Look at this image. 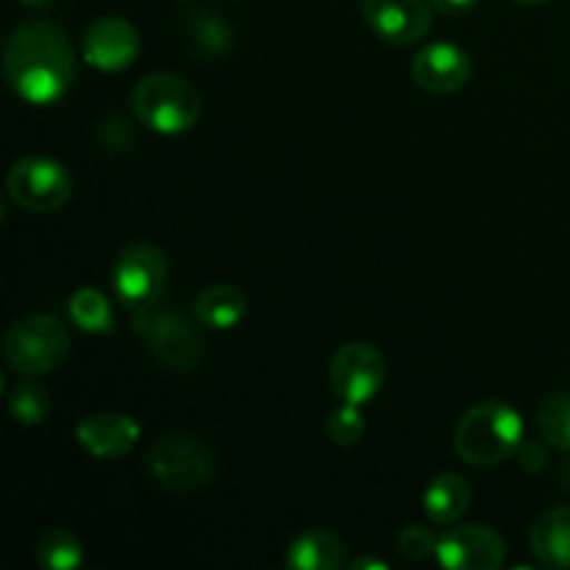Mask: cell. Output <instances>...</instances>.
Wrapping results in <instances>:
<instances>
[{"label": "cell", "instance_id": "cell-1", "mask_svg": "<svg viewBox=\"0 0 570 570\" xmlns=\"http://www.w3.org/2000/svg\"><path fill=\"white\" fill-rule=\"evenodd\" d=\"M3 70L11 89L31 106H50L76 78L70 39L53 22L31 20L14 28L3 50Z\"/></svg>", "mask_w": 570, "mask_h": 570}, {"label": "cell", "instance_id": "cell-2", "mask_svg": "<svg viewBox=\"0 0 570 570\" xmlns=\"http://www.w3.org/2000/svg\"><path fill=\"white\" fill-rule=\"evenodd\" d=\"M523 443V421L518 410L501 401L471 406L456 423L454 449L473 468H495L518 454Z\"/></svg>", "mask_w": 570, "mask_h": 570}, {"label": "cell", "instance_id": "cell-3", "mask_svg": "<svg viewBox=\"0 0 570 570\" xmlns=\"http://www.w3.org/2000/svg\"><path fill=\"white\" fill-rule=\"evenodd\" d=\"M131 109L142 126L156 134H184L204 111L200 92L178 72H150L134 87Z\"/></svg>", "mask_w": 570, "mask_h": 570}, {"label": "cell", "instance_id": "cell-4", "mask_svg": "<svg viewBox=\"0 0 570 570\" xmlns=\"http://www.w3.org/2000/svg\"><path fill=\"white\" fill-rule=\"evenodd\" d=\"M150 479L170 493H195L217 476V454L189 432H165L145 456Z\"/></svg>", "mask_w": 570, "mask_h": 570}, {"label": "cell", "instance_id": "cell-5", "mask_svg": "<svg viewBox=\"0 0 570 570\" xmlns=\"http://www.w3.org/2000/svg\"><path fill=\"white\" fill-rule=\"evenodd\" d=\"M70 354V334L50 315H28L17 321L3 337V356L11 371L22 376L53 373Z\"/></svg>", "mask_w": 570, "mask_h": 570}, {"label": "cell", "instance_id": "cell-6", "mask_svg": "<svg viewBox=\"0 0 570 570\" xmlns=\"http://www.w3.org/2000/svg\"><path fill=\"white\" fill-rule=\"evenodd\" d=\"M134 332L142 337L148 354L167 371L189 373L204 360V340L181 312H137Z\"/></svg>", "mask_w": 570, "mask_h": 570}, {"label": "cell", "instance_id": "cell-7", "mask_svg": "<svg viewBox=\"0 0 570 570\" xmlns=\"http://www.w3.org/2000/svg\"><path fill=\"white\" fill-rule=\"evenodd\" d=\"M170 265L165 250L154 243H134L122 250L111 267V287L117 301L131 312L154 309L156 301L165 295Z\"/></svg>", "mask_w": 570, "mask_h": 570}, {"label": "cell", "instance_id": "cell-8", "mask_svg": "<svg viewBox=\"0 0 570 570\" xmlns=\"http://www.w3.org/2000/svg\"><path fill=\"white\" fill-rule=\"evenodd\" d=\"M6 195L14 206L31 215L56 212L70 200L72 176L50 156H26L11 165L6 176Z\"/></svg>", "mask_w": 570, "mask_h": 570}, {"label": "cell", "instance_id": "cell-9", "mask_svg": "<svg viewBox=\"0 0 570 570\" xmlns=\"http://www.w3.org/2000/svg\"><path fill=\"white\" fill-rule=\"evenodd\" d=\"M387 376V365L376 345L354 343L340 345L337 354L328 362V387L343 404H367L379 395Z\"/></svg>", "mask_w": 570, "mask_h": 570}, {"label": "cell", "instance_id": "cell-10", "mask_svg": "<svg viewBox=\"0 0 570 570\" xmlns=\"http://www.w3.org/2000/svg\"><path fill=\"white\" fill-rule=\"evenodd\" d=\"M434 560L449 570H499L507 560V546L495 529L462 523L440 534Z\"/></svg>", "mask_w": 570, "mask_h": 570}, {"label": "cell", "instance_id": "cell-11", "mask_svg": "<svg viewBox=\"0 0 570 570\" xmlns=\"http://www.w3.org/2000/svg\"><path fill=\"white\" fill-rule=\"evenodd\" d=\"M81 53L95 70L120 72L139 56V31L126 17H100L83 31Z\"/></svg>", "mask_w": 570, "mask_h": 570}, {"label": "cell", "instance_id": "cell-12", "mask_svg": "<svg viewBox=\"0 0 570 570\" xmlns=\"http://www.w3.org/2000/svg\"><path fill=\"white\" fill-rule=\"evenodd\" d=\"M362 14L379 39L390 45H415L432 28V3L426 0H362Z\"/></svg>", "mask_w": 570, "mask_h": 570}, {"label": "cell", "instance_id": "cell-13", "mask_svg": "<svg viewBox=\"0 0 570 570\" xmlns=\"http://www.w3.org/2000/svg\"><path fill=\"white\" fill-rule=\"evenodd\" d=\"M471 56L451 42L426 45L412 59V78L417 87L432 95H449L462 89L471 78Z\"/></svg>", "mask_w": 570, "mask_h": 570}, {"label": "cell", "instance_id": "cell-14", "mask_svg": "<svg viewBox=\"0 0 570 570\" xmlns=\"http://www.w3.org/2000/svg\"><path fill=\"white\" fill-rule=\"evenodd\" d=\"M76 440L95 460H120L139 440V423L122 412H95L76 426Z\"/></svg>", "mask_w": 570, "mask_h": 570}, {"label": "cell", "instance_id": "cell-15", "mask_svg": "<svg viewBox=\"0 0 570 570\" xmlns=\"http://www.w3.org/2000/svg\"><path fill=\"white\" fill-rule=\"evenodd\" d=\"M529 549L543 568H570V507H557L534 521L529 532Z\"/></svg>", "mask_w": 570, "mask_h": 570}, {"label": "cell", "instance_id": "cell-16", "mask_svg": "<svg viewBox=\"0 0 570 570\" xmlns=\"http://www.w3.org/2000/svg\"><path fill=\"white\" fill-rule=\"evenodd\" d=\"M284 562L295 570H343L348 566V549L334 532L309 529L287 546Z\"/></svg>", "mask_w": 570, "mask_h": 570}, {"label": "cell", "instance_id": "cell-17", "mask_svg": "<svg viewBox=\"0 0 570 570\" xmlns=\"http://www.w3.org/2000/svg\"><path fill=\"white\" fill-rule=\"evenodd\" d=\"M471 484L462 473H440L423 490V510L438 527H451L460 521L471 507Z\"/></svg>", "mask_w": 570, "mask_h": 570}, {"label": "cell", "instance_id": "cell-18", "mask_svg": "<svg viewBox=\"0 0 570 570\" xmlns=\"http://www.w3.org/2000/svg\"><path fill=\"white\" fill-rule=\"evenodd\" d=\"M195 321L215 332H228L237 326L248 312V298L234 284H212L195 298Z\"/></svg>", "mask_w": 570, "mask_h": 570}, {"label": "cell", "instance_id": "cell-19", "mask_svg": "<svg viewBox=\"0 0 570 570\" xmlns=\"http://www.w3.org/2000/svg\"><path fill=\"white\" fill-rule=\"evenodd\" d=\"M181 31L189 50L198 56H206V59L226 56L228 48H232V28L226 26V20L212 14V11H193L181 22Z\"/></svg>", "mask_w": 570, "mask_h": 570}, {"label": "cell", "instance_id": "cell-20", "mask_svg": "<svg viewBox=\"0 0 570 570\" xmlns=\"http://www.w3.org/2000/svg\"><path fill=\"white\" fill-rule=\"evenodd\" d=\"M37 562L45 570H76L83 562V546L70 529L53 527L39 538Z\"/></svg>", "mask_w": 570, "mask_h": 570}, {"label": "cell", "instance_id": "cell-21", "mask_svg": "<svg viewBox=\"0 0 570 570\" xmlns=\"http://www.w3.org/2000/svg\"><path fill=\"white\" fill-rule=\"evenodd\" d=\"M70 321L76 323L81 332L89 334H109L115 328V315H111V304L100 289L83 287L72 293L70 304Z\"/></svg>", "mask_w": 570, "mask_h": 570}, {"label": "cell", "instance_id": "cell-22", "mask_svg": "<svg viewBox=\"0 0 570 570\" xmlns=\"http://www.w3.org/2000/svg\"><path fill=\"white\" fill-rule=\"evenodd\" d=\"M538 429L554 449L570 451V393H551L538 410Z\"/></svg>", "mask_w": 570, "mask_h": 570}, {"label": "cell", "instance_id": "cell-23", "mask_svg": "<svg viewBox=\"0 0 570 570\" xmlns=\"http://www.w3.org/2000/svg\"><path fill=\"white\" fill-rule=\"evenodd\" d=\"M9 410L17 423H22V426H37L50 412L48 390L39 382H33V376H28V382L17 384L14 393L9 395Z\"/></svg>", "mask_w": 570, "mask_h": 570}, {"label": "cell", "instance_id": "cell-24", "mask_svg": "<svg viewBox=\"0 0 570 570\" xmlns=\"http://www.w3.org/2000/svg\"><path fill=\"white\" fill-rule=\"evenodd\" d=\"M326 434L340 449H351L360 443L365 438V417H362L360 406L343 404L340 410H334L326 421Z\"/></svg>", "mask_w": 570, "mask_h": 570}, {"label": "cell", "instance_id": "cell-25", "mask_svg": "<svg viewBox=\"0 0 570 570\" xmlns=\"http://www.w3.org/2000/svg\"><path fill=\"white\" fill-rule=\"evenodd\" d=\"M395 546H399L401 557L412 562H423V560H432L438 554V538L432 534V529L421 527V523H410L399 532L395 538Z\"/></svg>", "mask_w": 570, "mask_h": 570}, {"label": "cell", "instance_id": "cell-26", "mask_svg": "<svg viewBox=\"0 0 570 570\" xmlns=\"http://www.w3.org/2000/svg\"><path fill=\"white\" fill-rule=\"evenodd\" d=\"M98 134H100V142H104L109 150H122L128 148V142H131V134H128L126 122H122L120 117H111V120L100 122Z\"/></svg>", "mask_w": 570, "mask_h": 570}, {"label": "cell", "instance_id": "cell-27", "mask_svg": "<svg viewBox=\"0 0 570 570\" xmlns=\"http://www.w3.org/2000/svg\"><path fill=\"white\" fill-rule=\"evenodd\" d=\"M515 456H518V462H521L523 471H529V473L543 471L546 462H549V454H546L543 445H540V443H527V440H523L521 449H518Z\"/></svg>", "mask_w": 570, "mask_h": 570}, {"label": "cell", "instance_id": "cell-28", "mask_svg": "<svg viewBox=\"0 0 570 570\" xmlns=\"http://www.w3.org/2000/svg\"><path fill=\"white\" fill-rule=\"evenodd\" d=\"M429 3H432V9L440 11V14L462 17V14H468V11L476 9L479 0H429Z\"/></svg>", "mask_w": 570, "mask_h": 570}, {"label": "cell", "instance_id": "cell-29", "mask_svg": "<svg viewBox=\"0 0 570 570\" xmlns=\"http://www.w3.org/2000/svg\"><path fill=\"white\" fill-rule=\"evenodd\" d=\"M351 568H354V570H367V568H373V570H387V562L373 560V557H360V560L351 562Z\"/></svg>", "mask_w": 570, "mask_h": 570}, {"label": "cell", "instance_id": "cell-30", "mask_svg": "<svg viewBox=\"0 0 570 570\" xmlns=\"http://www.w3.org/2000/svg\"><path fill=\"white\" fill-rule=\"evenodd\" d=\"M17 3H22V6H31V9H39V6L50 3V0H17Z\"/></svg>", "mask_w": 570, "mask_h": 570}, {"label": "cell", "instance_id": "cell-31", "mask_svg": "<svg viewBox=\"0 0 570 570\" xmlns=\"http://www.w3.org/2000/svg\"><path fill=\"white\" fill-rule=\"evenodd\" d=\"M515 3H521V6H538V3H546V0H515Z\"/></svg>", "mask_w": 570, "mask_h": 570}]
</instances>
